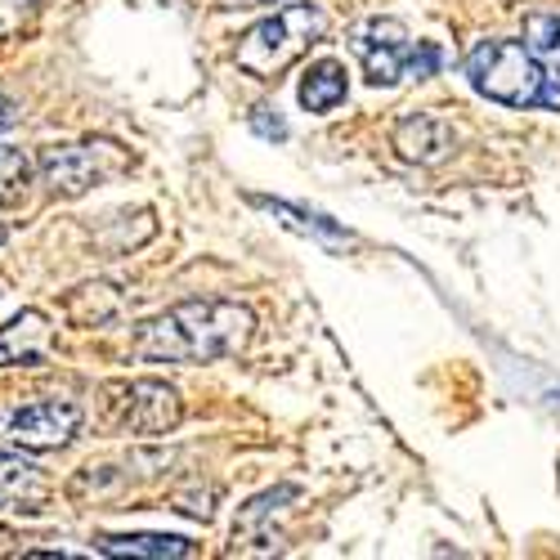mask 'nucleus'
Wrapping results in <instances>:
<instances>
[{
    "label": "nucleus",
    "mask_w": 560,
    "mask_h": 560,
    "mask_svg": "<svg viewBox=\"0 0 560 560\" xmlns=\"http://www.w3.org/2000/svg\"><path fill=\"white\" fill-rule=\"evenodd\" d=\"M256 332V314L238 301H184L135 328V354L149 363H215L243 354Z\"/></svg>",
    "instance_id": "f257e3e1"
},
{
    "label": "nucleus",
    "mask_w": 560,
    "mask_h": 560,
    "mask_svg": "<svg viewBox=\"0 0 560 560\" xmlns=\"http://www.w3.org/2000/svg\"><path fill=\"white\" fill-rule=\"evenodd\" d=\"M466 77H471V85L485 100L560 113V68L547 72L538 55L521 40H480L466 55Z\"/></svg>",
    "instance_id": "f03ea898"
},
{
    "label": "nucleus",
    "mask_w": 560,
    "mask_h": 560,
    "mask_svg": "<svg viewBox=\"0 0 560 560\" xmlns=\"http://www.w3.org/2000/svg\"><path fill=\"white\" fill-rule=\"evenodd\" d=\"M328 36V14L318 5H288L273 19H260L243 40H238V68L247 77H278L283 68H292L314 40Z\"/></svg>",
    "instance_id": "7ed1b4c3"
},
{
    "label": "nucleus",
    "mask_w": 560,
    "mask_h": 560,
    "mask_svg": "<svg viewBox=\"0 0 560 560\" xmlns=\"http://www.w3.org/2000/svg\"><path fill=\"white\" fill-rule=\"evenodd\" d=\"M354 55L363 59V72L372 85H395L404 77H435L444 55L431 40H412L399 19H368L354 27Z\"/></svg>",
    "instance_id": "20e7f679"
},
{
    "label": "nucleus",
    "mask_w": 560,
    "mask_h": 560,
    "mask_svg": "<svg viewBox=\"0 0 560 560\" xmlns=\"http://www.w3.org/2000/svg\"><path fill=\"white\" fill-rule=\"evenodd\" d=\"M135 162L113 139H81V144H50L40 153V179L55 198H81L100 184L126 175Z\"/></svg>",
    "instance_id": "39448f33"
},
{
    "label": "nucleus",
    "mask_w": 560,
    "mask_h": 560,
    "mask_svg": "<svg viewBox=\"0 0 560 560\" xmlns=\"http://www.w3.org/2000/svg\"><path fill=\"white\" fill-rule=\"evenodd\" d=\"M184 417L179 390L153 377L113 382L104 390V422L121 435H171Z\"/></svg>",
    "instance_id": "423d86ee"
},
{
    "label": "nucleus",
    "mask_w": 560,
    "mask_h": 560,
    "mask_svg": "<svg viewBox=\"0 0 560 560\" xmlns=\"http://www.w3.org/2000/svg\"><path fill=\"white\" fill-rule=\"evenodd\" d=\"M81 427V408L68 404V399H36V404H23L14 417H10V440L27 453H50V448H63Z\"/></svg>",
    "instance_id": "0eeeda50"
},
{
    "label": "nucleus",
    "mask_w": 560,
    "mask_h": 560,
    "mask_svg": "<svg viewBox=\"0 0 560 560\" xmlns=\"http://www.w3.org/2000/svg\"><path fill=\"white\" fill-rule=\"evenodd\" d=\"M395 149H399L404 162L435 166V162H444L457 149V130L440 113H417V117H404L395 126Z\"/></svg>",
    "instance_id": "6e6552de"
},
{
    "label": "nucleus",
    "mask_w": 560,
    "mask_h": 560,
    "mask_svg": "<svg viewBox=\"0 0 560 560\" xmlns=\"http://www.w3.org/2000/svg\"><path fill=\"white\" fill-rule=\"evenodd\" d=\"M55 328L40 310H23L14 314L5 328H0V368H36L50 354Z\"/></svg>",
    "instance_id": "1a4fd4ad"
},
{
    "label": "nucleus",
    "mask_w": 560,
    "mask_h": 560,
    "mask_svg": "<svg viewBox=\"0 0 560 560\" xmlns=\"http://www.w3.org/2000/svg\"><path fill=\"white\" fill-rule=\"evenodd\" d=\"M45 502H50V476L27 457L0 453V511H27V516H36Z\"/></svg>",
    "instance_id": "9d476101"
},
{
    "label": "nucleus",
    "mask_w": 560,
    "mask_h": 560,
    "mask_svg": "<svg viewBox=\"0 0 560 560\" xmlns=\"http://www.w3.org/2000/svg\"><path fill=\"white\" fill-rule=\"evenodd\" d=\"M301 489L296 485H278L260 498H252L243 511H238V525H233V542L243 547H256V551H269L273 547V516L283 511L288 502H296Z\"/></svg>",
    "instance_id": "9b49d317"
},
{
    "label": "nucleus",
    "mask_w": 560,
    "mask_h": 560,
    "mask_svg": "<svg viewBox=\"0 0 560 560\" xmlns=\"http://www.w3.org/2000/svg\"><path fill=\"white\" fill-rule=\"evenodd\" d=\"M346 68L337 63V59H318V63H310V72L301 77V104L310 108V113H328V108H337L341 100H346Z\"/></svg>",
    "instance_id": "f8f14e48"
},
{
    "label": "nucleus",
    "mask_w": 560,
    "mask_h": 560,
    "mask_svg": "<svg viewBox=\"0 0 560 560\" xmlns=\"http://www.w3.org/2000/svg\"><path fill=\"white\" fill-rule=\"evenodd\" d=\"M108 556H149V560H184L194 556L198 547L189 538H175V534H117L104 538Z\"/></svg>",
    "instance_id": "ddd939ff"
},
{
    "label": "nucleus",
    "mask_w": 560,
    "mask_h": 560,
    "mask_svg": "<svg viewBox=\"0 0 560 560\" xmlns=\"http://www.w3.org/2000/svg\"><path fill=\"white\" fill-rule=\"evenodd\" d=\"M121 310V292L108 288V283H95V288H77L68 296V314L72 323H81V328H104V323Z\"/></svg>",
    "instance_id": "4468645a"
},
{
    "label": "nucleus",
    "mask_w": 560,
    "mask_h": 560,
    "mask_svg": "<svg viewBox=\"0 0 560 560\" xmlns=\"http://www.w3.org/2000/svg\"><path fill=\"white\" fill-rule=\"evenodd\" d=\"M525 45L551 68H560V14H529L525 19Z\"/></svg>",
    "instance_id": "2eb2a0df"
},
{
    "label": "nucleus",
    "mask_w": 560,
    "mask_h": 560,
    "mask_svg": "<svg viewBox=\"0 0 560 560\" xmlns=\"http://www.w3.org/2000/svg\"><path fill=\"white\" fill-rule=\"evenodd\" d=\"M32 184V162L23 149H0V207H10L27 194Z\"/></svg>",
    "instance_id": "dca6fc26"
},
{
    "label": "nucleus",
    "mask_w": 560,
    "mask_h": 560,
    "mask_svg": "<svg viewBox=\"0 0 560 560\" xmlns=\"http://www.w3.org/2000/svg\"><path fill=\"white\" fill-rule=\"evenodd\" d=\"M260 207H269L273 215H283L288 224H296V229H305V233H318V238H346V233L337 229V224H328L323 215H305V211H296V207H288V202H260Z\"/></svg>",
    "instance_id": "f3484780"
},
{
    "label": "nucleus",
    "mask_w": 560,
    "mask_h": 560,
    "mask_svg": "<svg viewBox=\"0 0 560 560\" xmlns=\"http://www.w3.org/2000/svg\"><path fill=\"white\" fill-rule=\"evenodd\" d=\"M40 0H0V40L14 36L32 14H36Z\"/></svg>",
    "instance_id": "a211bd4d"
},
{
    "label": "nucleus",
    "mask_w": 560,
    "mask_h": 560,
    "mask_svg": "<svg viewBox=\"0 0 560 560\" xmlns=\"http://www.w3.org/2000/svg\"><path fill=\"white\" fill-rule=\"evenodd\" d=\"M175 511H184V516H198V521H211V516H215V489L175 493Z\"/></svg>",
    "instance_id": "6ab92c4d"
},
{
    "label": "nucleus",
    "mask_w": 560,
    "mask_h": 560,
    "mask_svg": "<svg viewBox=\"0 0 560 560\" xmlns=\"http://www.w3.org/2000/svg\"><path fill=\"white\" fill-rule=\"evenodd\" d=\"M252 130L260 139H288V121L278 117V108H256L252 113Z\"/></svg>",
    "instance_id": "aec40b11"
},
{
    "label": "nucleus",
    "mask_w": 560,
    "mask_h": 560,
    "mask_svg": "<svg viewBox=\"0 0 560 560\" xmlns=\"http://www.w3.org/2000/svg\"><path fill=\"white\" fill-rule=\"evenodd\" d=\"M14 121V104L5 100V95H0V126H10Z\"/></svg>",
    "instance_id": "412c9836"
},
{
    "label": "nucleus",
    "mask_w": 560,
    "mask_h": 560,
    "mask_svg": "<svg viewBox=\"0 0 560 560\" xmlns=\"http://www.w3.org/2000/svg\"><path fill=\"white\" fill-rule=\"evenodd\" d=\"M0 538H5V529H0Z\"/></svg>",
    "instance_id": "4be33fe9"
}]
</instances>
